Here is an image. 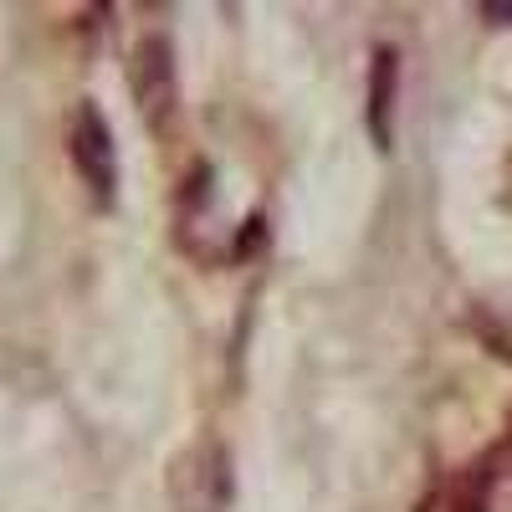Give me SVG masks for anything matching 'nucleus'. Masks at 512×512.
Masks as SVG:
<instances>
[{"label":"nucleus","instance_id":"f03ea898","mask_svg":"<svg viewBox=\"0 0 512 512\" xmlns=\"http://www.w3.org/2000/svg\"><path fill=\"white\" fill-rule=\"evenodd\" d=\"M72 159L82 169V180L98 200H113V185H118V164H113V139H108V123L98 108H82L77 113V128H72Z\"/></svg>","mask_w":512,"mask_h":512},{"label":"nucleus","instance_id":"f257e3e1","mask_svg":"<svg viewBox=\"0 0 512 512\" xmlns=\"http://www.w3.org/2000/svg\"><path fill=\"white\" fill-rule=\"evenodd\" d=\"M231 502V456L221 446H195L175 461V507L180 512H221Z\"/></svg>","mask_w":512,"mask_h":512},{"label":"nucleus","instance_id":"7ed1b4c3","mask_svg":"<svg viewBox=\"0 0 512 512\" xmlns=\"http://www.w3.org/2000/svg\"><path fill=\"white\" fill-rule=\"evenodd\" d=\"M134 93H139V108L149 118H164L169 103H175V62H169V41L154 36L139 47L134 57Z\"/></svg>","mask_w":512,"mask_h":512},{"label":"nucleus","instance_id":"20e7f679","mask_svg":"<svg viewBox=\"0 0 512 512\" xmlns=\"http://www.w3.org/2000/svg\"><path fill=\"white\" fill-rule=\"evenodd\" d=\"M390 98H395V52H374L369 128H374V144H379V149H390Z\"/></svg>","mask_w":512,"mask_h":512}]
</instances>
